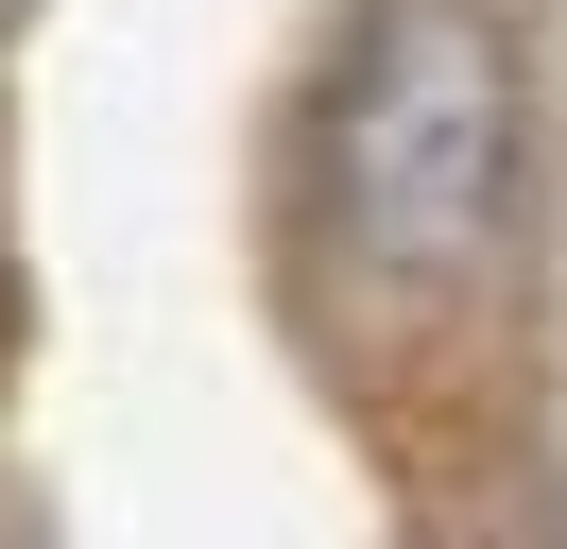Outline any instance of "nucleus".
<instances>
[{"instance_id": "1", "label": "nucleus", "mask_w": 567, "mask_h": 549, "mask_svg": "<svg viewBox=\"0 0 567 549\" xmlns=\"http://www.w3.org/2000/svg\"><path fill=\"white\" fill-rule=\"evenodd\" d=\"M516 137H533V86L498 0H361L344 69H327V137H310L344 274L464 292L516 224Z\"/></svg>"}]
</instances>
